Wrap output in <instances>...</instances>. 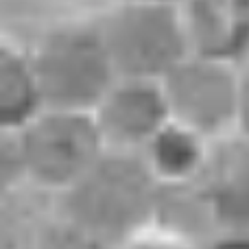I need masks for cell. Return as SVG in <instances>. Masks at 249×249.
Instances as JSON below:
<instances>
[{"label": "cell", "mask_w": 249, "mask_h": 249, "mask_svg": "<svg viewBox=\"0 0 249 249\" xmlns=\"http://www.w3.org/2000/svg\"><path fill=\"white\" fill-rule=\"evenodd\" d=\"M46 109L33 51L4 39L0 44V129L18 133Z\"/></svg>", "instance_id": "9c48e42d"}, {"label": "cell", "mask_w": 249, "mask_h": 249, "mask_svg": "<svg viewBox=\"0 0 249 249\" xmlns=\"http://www.w3.org/2000/svg\"><path fill=\"white\" fill-rule=\"evenodd\" d=\"M151 228L175 234L199 247H203L212 236H216L219 228L212 216L201 181L160 186L155 219Z\"/></svg>", "instance_id": "8fae6325"}, {"label": "cell", "mask_w": 249, "mask_h": 249, "mask_svg": "<svg viewBox=\"0 0 249 249\" xmlns=\"http://www.w3.org/2000/svg\"><path fill=\"white\" fill-rule=\"evenodd\" d=\"M238 131L249 133V61L241 66V118Z\"/></svg>", "instance_id": "9a60e30c"}, {"label": "cell", "mask_w": 249, "mask_h": 249, "mask_svg": "<svg viewBox=\"0 0 249 249\" xmlns=\"http://www.w3.org/2000/svg\"><path fill=\"white\" fill-rule=\"evenodd\" d=\"M162 88L173 121L210 140L238 131L241 66L190 53Z\"/></svg>", "instance_id": "5b68a950"}, {"label": "cell", "mask_w": 249, "mask_h": 249, "mask_svg": "<svg viewBox=\"0 0 249 249\" xmlns=\"http://www.w3.org/2000/svg\"><path fill=\"white\" fill-rule=\"evenodd\" d=\"M212 142L214 140L171 118L140 155L160 186L190 184L201 179Z\"/></svg>", "instance_id": "30bf717a"}, {"label": "cell", "mask_w": 249, "mask_h": 249, "mask_svg": "<svg viewBox=\"0 0 249 249\" xmlns=\"http://www.w3.org/2000/svg\"><path fill=\"white\" fill-rule=\"evenodd\" d=\"M13 146V162L37 188L64 195L103 155L105 142L86 112L46 107L18 133H2Z\"/></svg>", "instance_id": "3957f363"}, {"label": "cell", "mask_w": 249, "mask_h": 249, "mask_svg": "<svg viewBox=\"0 0 249 249\" xmlns=\"http://www.w3.org/2000/svg\"><path fill=\"white\" fill-rule=\"evenodd\" d=\"M39 249H116L61 216L44 232Z\"/></svg>", "instance_id": "7c38bea8"}, {"label": "cell", "mask_w": 249, "mask_h": 249, "mask_svg": "<svg viewBox=\"0 0 249 249\" xmlns=\"http://www.w3.org/2000/svg\"><path fill=\"white\" fill-rule=\"evenodd\" d=\"M179 9L193 55L249 61V0H186Z\"/></svg>", "instance_id": "ba28073f"}, {"label": "cell", "mask_w": 249, "mask_h": 249, "mask_svg": "<svg viewBox=\"0 0 249 249\" xmlns=\"http://www.w3.org/2000/svg\"><path fill=\"white\" fill-rule=\"evenodd\" d=\"M99 26L118 79L164 81L193 53L179 7L123 0Z\"/></svg>", "instance_id": "277c9868"}, {"label": "cell", "mask_w": 249, "mask_h": 249, "mask_svg": "<svg viewBox=\"0 0 249 249\" xmlns=\"http://www.w3.org/2000/svg\"><path fill=\"white\" fill-rule=\"evenodd\" d=\"M144 2H158V4H168V7H181L186 0H144Z\"/></svg>", "instance_id": "2e32d148"}, {"label": "cell", "mask_w": 249, "mask_h": 249, "mask_svg": "<svg viewBox=\"0 0 249 249\" xmlns=\"http://www.w3.org/2000/svg\"><path fill=\"white\" fill-rule=\"evenodd\" d=\"M199 181L219 232H249V133L232 131L212 142Z\"/></svg>", "instance_id": "52a82bcc"}, {"label": "cell", "mask_w": 249, "mask_h": 249, "mask_svg": "<svg viewBox=\"0 0 249 249\" xmlns=\"http://www.w3.org/2000/svg\"><path fill=\"white\" fill-rule=\"evenodd\" d=\"M44 103L51 109L92 114L118 81L99 22L51 29L33 51Z\"/></svg>", "instance_id": "7a4b0ae2"}, {"label": "cell", "mask_w": 249, "mask_h": 249, "mask_svg": "<svg viewBox=\"0 0 249 249\" xmlns=\"http://www.w3.org/2000/svg\"><path fill=\"white\" fill-rule=\"evenodd\" d=\"M118 249H201V247L190 241H184V238L175 236V234L164 232V230L149 228Z\"/></svg>", "instance_id": "4fadbf2b"}, {"label": "cell", "mask_w": 249, "mask_h": 249, "mask_svg": "<svg viewBox=\"0 0 249 249\" xmlns=\"http://www.w3.org/2000/svg\"><path fill=\"white\" fill-rule=\"evenodd\" d=\"M105 149L142 153L171 121L162 81L118 79L92 112Z\"/></svg>", "instance_id": "8992f818"}, {"label": "cell", "mask_w": 249, "mask_h": 249, "mask_svg": "<svg viewBox=\"0 0 249 249\" xmlns=\"http://www.w3.org/2000/svg\"><path fill=\"white\" fill-rule=\"evenodd\" d=\"M160 184L140 153L105 149L61 195V216L112 247L153 225Z\"/></svg>", "instance_id": "6da1fadb"}, {"label": "cell", "mask_w": 249, "mask_h": 249, "mask_svg": "<svg viewBox=\"0 0 249 249\" xmlns=\"http://www.w3.org/2000/svg\"><path fill=\"white\" fill-rule=\"evenodd\" d=\"M201 249H249V232H219Z\"/></svg>", "instance_id": "5bb4252c"}]
</instances>
